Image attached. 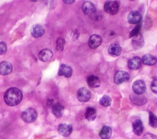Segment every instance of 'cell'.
<instances>
[{
  "mask_svg": "<svg viewBox=\"0 0 157 139\" xmlns=\"http://www.w3.org/2000/svg\"><path fill=\"white\" fill-rule=\"evenodd\" d=\"M23 97L21 91L17 88H11L7 90L4 95V99L9 106H15L20 103Z\"/></svg>",
  "mask_w": 157,
  "mask_h": 139,
  "instance_id": "obj_1",
  "label": "cell"
},
{
  "mask_svg": "<svg viewBox=\"0 0 157 139\" xmlns=\"http://www.w3.org/2000/svg\"><path fill=\"white\" fill-rule=\"evenodd\" d=\"M22 119L26 122H33L36 121L37 115L36 111L33 108H28L21 113Z\"/></svg>",
  "mask_w": 157,
  "mask_h": 139,
  "instance_id": "obj_2",
  "label": "cell"
},
{
  "mask_svg": "<svg viewBox=\"0 0 157 139\" xmlns=\"http://www.w3.org/2000/svg\"><path fill=\"white\" fill-rule=\"evenodd\" d=\"M104 10L110 15H115L119 10V5L117 1H106L104 6Z\"/></svg>",
  "mask_w": 157,
  "mask_h": 139,
  "instance_id": "obj_3",
  "label": "cell"
},
{
  "mask_svg": "<svg viewBox=\"0 0 157 139\" xmlns=\"http://www.w3.org/2000/svg\"><path fill=\"white\" fill-rule=\"evenodd\" d=\"M129 79V75L128 73L123 70L117 71L113 77L114 83L117 85H120L124 83H126Z\"/></svg>",
  "mask_w": 157,
  "mask_h": 139,
  "instance_id": "obj_4",
  "label": "cell"
},
{
  "mask_svg": "<svg viewBox=\"0 0 157 139\" xmlns=\"http://www.w3.org/2000/svg\"><path fill=\"white\" fill-rule=\"evenodd\" d=\"M91 96V93L89 89L86 88H80L77 93V99L82 102H88Z\"/></svg>",
  "mask_w": 157,
  "mask_h": 139,
  "instance_id": "obj_5",
  "label": "cell"
},
{
  "mask_svg": "<svg viewBox=\"0 0 157 139\" xmlns=\"http://www.w3.org/2000/svg\"><path fill=\"white\" fill-rule=\"evenodd\" d=\"M132 90L136 94L141 95L145 92L146 85L144 80H138L132 84Z\"/></svg>",
  "mask_w": 157,
  "mask_h": 139,
  "instance_id": "obj_6",
  "label": "cell"
},
{
  "mask_svg": "<svg viewBox=\"0 0 157 139\" xmlns=\"http://www.w3.org/2000/svg\"><path fill=\"white\" fill-rule=\"evenodd\" d=\"M58 131L63 137H68L72 132V127L70 124L62 123L58 125Z\"/></svg>",
  "mask_w": 157,
  "mask_h": 139,
  "instance_id": "obj_7",
  "label": "cell"
},
{
  "mask_svg": "<svg viewBox=\"0 0 157 139\" xmlns=\"http://www.w3.org/2000/svg\"><path fill=\"white\" fill-rule=\"evenodd\" d=\"M141 20L142 15L138 11H131L128 15V21L131 24H138Z\"/></svg>",
  "mask_w": 157,
  "mask_h": 139,
  "instance_id": "obj_8",
  "label": "cell"
},
{
  "mask_svg": "<svg viewBox=\"0 0 157 139\" xmlns=\"http://www.w3.org/2000/svg\"><path fill=\"white\" fill-rule=\"evenodd\" d=\"M142 65V61L138 56H134L128 60V66L131 70H137Z\"/></svg>",
  "mask_w": 157,
  "mask_h": 139,
  "instance_id": "obj_9",
  "label": "cell"
},
{
  "mask_svg": "<svg viewBox=\"0 0 157 139\" xmlns=\"http://www.w3.org/2000/svg\"><path fill=\"white\" fill-rule=\"evenodd\" d=\"M82 9L83 13L87 15H93L96 12L95 6L91 2L86 1L84 2L82 6Z\"/></svg>",
  "mask_w": 157,
  "mask_h": 139,
  "instance_id": "obj_10",
  "label": "cell"
},
{
  "mask_svg": "<svg viewBox=\"0 0 157 139\" xmlns=\"http://www.w3.org/2000/svg\"><path fill=\"white\" fill-rule=\"evenodd\" d=\"M58 75L59 76H64L66 78H69L72 75V69L69 65L62 64L59 67Z\"/></svg>",
  "mask_w": 157,
  "mask_h": 139,
  "instance_id": "obj_11",
  "label": "cell"
},
{
  "mask_svg": "<svg viewBox=\"0 0 157 139\" xmlns=\"http://www.w3.org/2000/svg\"><path fill=\"white\" fill-rule=\"evenodd\" d=\"M30 32L33 37L35 38H37L44 35L45 32V30L41 25L36 24L32 26Z\"/></svg>",
  "mask_w": 157,
  "mask_h": 139,
  "instance_id": "obj_12",
  "label": "cell"
},
{
  "mask_svg": "<svg viewBox=\"0 0 157 139\" xmlns=\"http://www.w3.org/2000/svg\"><path fill=\"white\" fill-rule=\"evenodd\" d=\"M102 43V38L99 35H92L88 40V45L91 48H96Z\"/></svg>",
  "mask_w": 157,
  "mask_h": 139,
  "instance_id": "obj_13",
  "label": "cell"
},
{
  "mask_svg": "<svg viewBox=\"0 0 157 139\" xmlns=\"http://www.w3.org/2000/svg\"><path fill=\"white\" fill-rule=\"evenodd\" d=\"M108 53L113 57L118 56L121 53V48L118 43H112L108 48Z\"/></svg>",
  "mask_w": 157,
  "mask_h": 139,
  "instance_id": "obj_14",
  "label": "cell"
},
{
  "mask_svg": "<svg viewBox=\"0 0 157 139\" xmlns=\"http://www.w3.org/2000/svg\"><path fill=\"white\" fill-rule=\"evenodd\" d=\"M12 70V66L8 61H2L0 63V74L6 75L10 73Z\"/></svg>",
  "mask_w": 157,
  "mask_h": 139,
  "instance_id": "obj_15",
  "label": "cell"
},
{
  "mask_svg": "<svg viewBox=\"0 0 157 139\" xmlns=\"http://www.w3.org/2000/svg\"><path fill=\"white\" fill-rule=\"evenodd\" d=\"M144 44V40L141 34L139 33L137 36L132 38V45L135 50H137L142 48Z\"/></svg>",
  "mask_w": 157,
  "mask_h": 139,
  "instance_id": "obj_16",
  "label": "cell"
},
{
  "mask_svg": "<svg viewBox=\"0 0 157 139\" xmlns=\"http://www.w3.org/2000/svg\"><path fill=\"white\" fill-rule=\"evenodd\" d=\"M132 130L135 135L139 136L144 130V126L140 119H136L132 123Z\"/></svg>",
  "mask_w": 157,
  "mask_h": 139,
  "instance_id": "obj_17",
  "label": "cell"
},
{
  "mask_svg": "<svg viewBox=\"0 0 157 139\" xmlns=\"http://www.w3.org/2000/svg\"><path fill=\"white\" fill-rule=\"evenodd\" d=\"M86 82L88 86L92 88H98L101 85V80L100 79L95 75H91L87 77Z\"/></svg>",
  "mask_w": 157,
  "mask_h": 139,
  "instance_id": "obj_18",
  "label": "cell"
},
{
  "mask_svg": "<svg viewBox=\"0 0 157 139\" xmlns=\"http://www.w3.org/2000/svg\"><path fill=\"white\" fill-rule=\"evenodd\" d=\"M52 56H53L52 51L50 50L47 49V48L42 50L38 54L39 59L43 62H46L49 61L52 58Z\"/></svg>",
  "mask_w": 157,
  "mask_h": 139,
  "instance_id": "obj_19",
  "label": "cell"
},
{
  "mask_svg": "<svg viewBox=\"0 0 157 139\" xmlns=\"http://www.w3.org/2000/svg\"><path fill=\"white\" fill-rule=\"evenodd\" d=\"M64 107L59 103H56L52 105V113L56 117V118H61L64 113Z\"/></svg>",
  "mask_w": 157,
  "mask_h": 139,
  "instance_id": "obj_20",
  "label": "cell"
},
{
  "mask_svg": "<svg viewBox=\"0 0 157 139\" xmlns=\"http://www.w3.org/2000/svg\"><path fill=\"white\" fill-rule=\"evenodd\" d=\"M142 62L144 64L147 66H153L157 62L156 58L150 54H146L142 56Z\"/></svg>",
  "mask_w": 157,
  "mask_h": 139,
  "instance_id": "obj_21",
  "label": "cell"
},
{
  "mask_svg": "<svg viewBox=\"0 0 157 139\" xmlns=\"http://www.w3.org/2000/svg\"><path fill=\"white\" fill-rule=\"evenodd\" d=\"M130 99L132 102L137 105H142L145 104L147 102V99L145 97L137 94H131L130 96Z\"/></svg>",
  "mask_w": 157,
  "mask_h": 139,
  "instance_id": "obj_22",
  "label": "cell"
},
{
  "mask_svg": "<svg viewBox=\"0 0 157 139\" xmlns=\"http://www.w3.org/2000/svg\"><path fill=\"white\" fill-rule=\"evenodd\" d=\"M99 135L102 139H109L112 135V129L107 126H104L100 130Z\"/></svg>",
  "mask_w": 157,
  "mask_h": 139,
  "instance_id": "obj_23",
  "label": "cell"
},
{
  "mask_svg": "<svg viewBox=\"0 0 157 139\" xmlns=\"http://www.w3.org/2000/svg\"><path fill=\"white\" fill-rule=\"evenodd\" d=\"M85 116L86 119L88 121H93L96 117V110L94 108L88 107L86 108V110L85 113Z\"/></svg>",
  "mask_w": 157,
  "mask_h": 139,
  "instance_id": "obj_24",
  "label": "cell"
},
{
  "mask_svg": "<svg viewBox=\"0 0 157 139\" xmlns=\"http://www.w3.org/2000/svg\"><path fill=\"white\" fill-rule=\"evenodd\" d=\"M111 102H112V100H111L110 97L107 95H105V96H103L99 99V103L100 105H102L103 107H107L111 105Z\"/></svg>",
  "mask_w": 157,
  "mask_h": 139,
  "instance_id": "obj_25",
  "label": "cell"
},
{
  "mask_svg": "<svg viewBox=\"0 0 157 139\" xmlns=\"http://www.w3.org/2000/svg\"><path fill=\"white\" fill-rule=\"evenodd\" d=\"M65 44H66V42L63 38H61V37L58 38L56 41V49L59 51H63Z\"/></svg>",
  "mask_w": 157,
  "mask_h": 139,
  "instance_id": "obj_26",
  "label": "cell"
},
{
  "mask_svg": "<svg viewBox=\"0 0 157 139\" xmlns=\"http://www.w3.org/2000/svg\"><path fill=\"white\" fill-rule=\"evenodd\" d=\"M149 125L153 128L157 127V118L156 116L151 112L149 113Z\"/></svg>",
  "mask_w": 157,
  "mask_h": 139,
  "instance_id": "obj_27",
  "label": "cell"
},
{
  "mask_svg": "<svg viewBox=\"0 0 157 139\" xmlns=\"http://www.w3.org/2000/svg\"><path fill=\"white\" fill-rule=\"evenodd\" d=\"M140 25L139 24H137L134 27V28L130 32L129 37H134L137 36L140 33Z\"/></svg>",
  "mask_w": 157,
  "mask_h": 139,
  "instance_id": "obj_28",
  "label": "cell"
},
{
  "mask_svg": "<svg viewBox=\"0 0 157 139\" xmlns=\"http://www.w3.org/2000/svg\"><path fill=\"white\" fill-rule=\"evenodd\" d=\"M7 51V46L4 42H0V55L4 54Z\"/></svg>",
  "mask_w": 157,
  "mask_h": 139,
  "instance_id": "obj_29",
  "label": "cell"
},
{
  "mask_svg": "<svg viewBox=\"0 0 157 139\" xmlns=\"http://www.w3.org/2000/svg\"><path fill=\"white\" fill-rule=\"evenodd\" d=\"M150 88L153 93L157 94V78L152 81L150 85Z\"/></svg>",
  "mask_w": 157,
  "mask_h": 139,
  "instance_id": "obj_30",
  "label": "cell"
},
{
  "mask_svg": "<svg viewBox=\"0 0 157 139\" xmlns=\"http://www.w3.org/2000/svg\"><path fill=\"white\" fill-rule=\"evenodd\" d=\"M143 139H157V137L151 133H146L144 135Z\"/></svg>",
  "mask_w": 157,
  "mask_h": 139,
  "instance_id": "obj_31",
  "label": "cell"
},
{
  "mask_svg": "<svg viewBox=\"0 0 157 139\" xmlns=\"http://www.w3.org/2000/svg\"><path fill=\"white\" fill-rule=\"evenodd\" d=\"M64 1V2H65L66 4H72V2H74V0H72V1Z\"/></svg>",
  "mask_w": 157,
  "mask_h": 139,
  "instance_id": "obj_32",
  "label": "cell"
},
{
  "mask_svg": "<svg viewBox=\"0 0 157 139\" xmlns=\"http://www.w3.org/2000/svg\"><path fill=\"white\" fill-rule=\"evenodd\" d=\"M53 101V99H52V100H48V105H50L51 104H52Z\"/></svg>",
  "mask_w": 157,
  "mask_h": 139,
  "instance_id": "obj_33",
  "label": "cell"
}]
</instances>
